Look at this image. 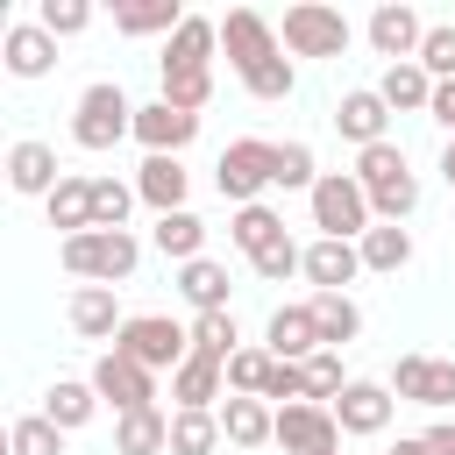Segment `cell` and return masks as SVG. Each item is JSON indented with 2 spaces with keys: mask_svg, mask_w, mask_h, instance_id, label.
I'll list each match as a JSON object with an SVG mask.
<instances>
[{
  "mask_svg": "<svg viewBox=\"0 0 455 455\" xmlns=\"http://www.w3.org/2000/svg\"><path fill=\"white\" fill-rule=\"evenodd\" d=\"M220 50H228V64L242 71V85H249L256 100H291L299 71H291V57H284V43H277V28H270L263 14L235 7V14L220 21Z\"/></svg>",
  "mask_w": 455,
  "mask_h": 455,
  "instance_id": "1",
  "label": "cell"
},
{
  "mask_svg": "<svg viewBox=\"0 0 455 455\" xmlns=\"http://www.w3.org/2000/svg\"><path fill=\"white\" fill-rule=\"evenodd\" d=\"M57 256H64V270H71L78 284H128L135 263H142V242H135L128 228H85V235H71Z\"/></svg>",
  "mask_w": 455,
  "mask_h": 455,
  "instance_id": "2",
  "label": "cell"
},
{
  "mask_svg": "<svg viewBox=\"0 0 455 455\" xmlns=\"http://www.w3.org/2000/svg\"><path fill=\"white\" fill-rule=\"evenodd\" d=\"M355 185L370 192V213H377V220H391V228L419 206V178H412V164H405V149H398V142L363 149V156H355Z\"/></svg>",
  "mask_w": 455,
  "mask_h": 455,
  "instance_id": "3",
  "label": "cell"
},
{
  "mask_svg": "<svg viewBox=\"0 0 455 455\" xmlns=\"http://www.w3.org/2000/svg\"><path fill=\"white\" fill-rule=\"evenodd\" d=\"M128 135H135V100H128L114 78L85 85L78 107H71V142L100 156V149H114V142H128Z\"/></svg>",
  "mask_w": 455,
  "mask_h": 455,
  "instance_id": "4",
  "label": "cell"
},
{
  "mask_svg": "<svg viewBox=\"0 0 455 455\" xmlns=\"http://www.w3.org/2000/svg\"><path fill=\"white\" fill-rule=\"evenodd\" d=\"M306 199H313V228H320L327 242H363V235L377 228L370 192L355 185V171H320V185H313Z\"/></svg>",
  "mask_w": 455,
  "mask_h": 455,
  "instance_id": "5",
  "label": "cell"
},
{
  "mask_svg": "<svg viewBox=\"0 0 455 455\" xmlns=\"http://www.w3.org/2000/svg\"><path fill=\"white\" fill-rule=\"evenodd\" d=\"M213 185L228 206H263V185H277V142H256V135L228 142L213 164Z\"/></svg>",
  "mask_w": 455,
  "mask_h": 455,
  "instance_id": "6",
  "label": "cell"
},
{
  "mask_svg": "<svg viewBox=\"0 0 455 455\" xmlns=\"http://www.w3.org/2000/svg\"><path fill=\"white\" fill-rule=\"evenodd\" d=\"M114 348H121L128 363H142V370H178V363L192 355V327H178L171 313H135V320L114 334Z\"/></svg>",
  "mask_w": 455,
  "mask_h": 455,
  "instance_id": "7",
  "label": "cell"
},
{
  "mask_svg": "<svg viewBox=\"0 0 455 455\" xmlns=\"http://www.w3.org/2000/svg\"><path fill=\"white\" fill-rule=\"evenodd\" d=\"M277 43H284L291 57H341V50H348V14H341V7H320V0L284 7Z\"/></svg>",
  "mask_w": 455,
  "mask_h": 455,
  "instance_id": "8",
  "label": "cell"
},
{
  "mask_svg": "<svg viewBox=\"0 0 455 455\" xmlns=\"http://www.w3.org/2000/svg\"><path fill=\"white\" fill-rule=\"evenodd\" d=\"M92 391H100V405H114V419H128V412H149L156 405V370H142L121 348H107L92 363Z\"/></svg>",
  "mask_w": 455,
  "mask_h": 455,
  "instance_id": "9",
  "label": "cell"
},
{
  "mask_svg": "<svg viewBox=\"0 0 455 455\" xmlns=\"http://www.w3.org/2000/svg\"><path fill=\"white\" fill-rule=\"evenodd\" d=\"M391 398L398 405H427V412L455 405V363L448 355H398L391 363Z\"/></svg>",
  "mask_w": 455,
  "mask_h": 455,
  "instance_id": "10",
  "label": "cell"
},
{
  "mask_svg": "<svg viewBox=\"0 0 455 455\" xmlns=\"http://www.w3.org/2000/svg\"><path fill=\"white\" fill-rule=\"evenodd\" d=\"M277 448L284 455H327V448H341V419L327 412V405H277Z\"/></svg>",
  "mask_w": 455,
  "mask_h": 455,
  "instance_id": "11",
  "label": "cell"
},
{
  "mask_svg": "<svg viewBox=\"0 0 455 455\" xmlns=\"http://www.w3.org/2000/svg\"><path fill=\"white\" fill-rule=\"evenodd\" d=\"M171 412H220V398H228V363H213V355H185L178 370H171Z\"/></svg>",
  "mask_w": 455,
  "mask_h": 455,
  "instance_id": "12",
  "label": "cell"
},
{
  "mask_svg": "<svg viewBox=\"0 0 455 455\" xmlns=\"http://www.w3.org/2000/svg\"><path fill=\"white\" fill-rule=\"evenodd\" d=\"M370 43H377V57H391V64H419L427 21H419L405 0H384V7L370 14Z\"/></svg>",
  "mask_w": 455,
  "mask_h": 455,
  "instance_id": "13",
  "label": "cell"
},
{
  "mask_svg": "<svg viewBox=\"0 0 455 455\" xmlns=\"http://www.w3.org/2000/svg\"><path fill=\"white\" fill-rule=\"evenodd\" d=\"M192 135H199V114H185V107H171V100L135 107V142H142L149 156H178Z\"/></svg>",
  "mask_w": 455,
  "mask_h": 455,
  "instance_id": "14",
  "label": "cell"
},
{
  "mask_svg": "<svg viewBox=\"0 0 455 455\" xmlns=\"http://www.w3.org/2000/svg\"><path fill=\"white\" fill-rule=\"evenodd\" d=\"M263 348L277 355V363H313L327 341H320V320H313V306H277L270 313V327H263Z\"/></svg>",
  "mask_w": 455,
  "mask_h": 455,
  "instance_id": "15",
  "label": "cell"
},
{
  "mask_svg": "<svg viewBox=\"0 0 455 455\" xmlns=\"http://www.w3.org/2000/svg\"><path fill=\"white\" fill-rule=\"evenodd\" d=\"M334 128L355 142V149H377V142H391L384 128H391V107H384V92L377 85H355V92H341V107H334Z\"/></svg>",
  "mask_w": 455,
  "mask_h": 455,
  "instance_id": "16",
  "label": "cell"
},
{
  "mask_svg": "<svg viewBox=\"0 0 455 455\" xmlns=\"http://www.w3.org/2000/svg\"><path fill=\"white\" fill-rule=\"evenodd\" d=\"M7 185H14L21 199H50V192L64 185V171H57V149H50V142H36V135H21V142L7 149Z\"/></svg>",
  "mask_w": 455,
  "mask_h": 455,
  "instance_id": "17",
  "label": "cell"
},
{
  "mask_svg": "<svg viewBox=\"0 0 455 455\" xmlns=\"http://www.w3.org/2000/svg\"><path fill=\"white\" fill-rule=\"evenodd\" d=\"M391 405H398V398H391V384L355 377V384H348V391H341L327 412L341 419V434H384V427H391Z\"/></svg>",
  "mask_w": 455,
  "mask_h": 455,
  "instance_id": "18",
  "label": "cell"
},
{
  "mask_svg": "<svg viewBox=\"0 0 455 455\" xmlns=\"http://www.w3.org/2000/svg\"><path fill=\"white\" fill-rule=\"evenodd\" d=\"M0 64H7L14 78H43V71L57 64V36H50L43 21H14V28L0 36Z\"/></svg>",
  "mask_w": 455,
  "mask_h": 455,
  "instance_id": "19",
  "label": "cell"
},
{
  "mask_svg": "<svg viewBox=\"0 0 455 455\" xmlns=\"http://www.w3.org/2000/svg\"><path fill=\"white\" fill-rule=\"evenodd\" d=\"M64 313H71V334H85V341H107V334H121V327H128V320H121L114 284H78Z\"/></svg>",
  "mask_w": 455,
  "mask_h": 455,
  "instance_id": "20",
  "label": "cell"
},
{
  "mask_svg": "<svg viewBox=\"0 0 455 455\" xmlns=\"http://www.w3.org/2000/svg\"><path fill=\"white\" fill-rule=\"evenodd\" d=\"M220 434L235 441V448H263V441H277V405L270 398H220Z\"/></svg>",
  "mask_w": 455,
  "mask_h": 455,
  "instance_id": "21",
  "label": "cell"
},
{
  "mask_svg": "<svg viewBox=\"0 0 455 455\" xmlns=\"http://www.w3.org/2000/svg\"><path fill=\"white\" fill-rule=\"evenodd\" d=\"M135 192H142V206H156V213H185L192 178H185V164H178V156H142Z\"/></svg>",
  "mask_w": 455,
  "mask_h": 455,
  "instance_id": "22",
  "label": "cell"
},
{
  "mask_svg": "<svg viewBox=\"0 0 455 455\" xmlns=\"http://www.w3.org/2000/svg\"><path fill=\"white\" fill-rule=\"evenodd\" d=\"M306 277H313V291H348L355 277H363V249L355 242H313L306 249Z\"/></svg>",
  "mask_w": 455,
  "mask_h": 455,
  "instance_id": "23",
  "label": "cell"
},
{
  "mask_svg": "<svg viewBox=\"0 0 455 455\" xmlns=\"http://www.w3.org/2000/svg\"><path fill=\"white\" fill-rule=\"evenodd\" d=\"M114 455H171V412L149 405V412L114 419Z\"/></svg>",
  "mask_w": 455,
  "mask_h": 455,
  "instance_id": "24",
  "label": "cell"
},
{
  "mask_svg": "<svg viewBox=\"0 0 455 455\" xmlns=\"http://www.w3.org/2000/svg\"><path fill=\"white\" fill-rule=\"evenodd\" d=\"M178 21H185V7L178 0H114V28L121 36H178Z\"/></svg>",
  "mask_w": 455,
  "mask_h": 455,
  "instance_id": "25",
  "label": "cell"
},
{
  "mask_svg": "<svg viewBox=\"0 0 455 455\" xmlns=\"http://www.w3.org/2000/svg\"><path fill=\"white\" fill-rule=\"evenodd\" d=\"M377 92H384L391 114H427V107H434V78H427V64H384Z\"/></svg>",
  "mask_w": 455,
  "mask_h": 455,
  "instance_id": "26",
  "label": "cell"
},
{
  "mask_svg": "<svg viewBox=\"0 0 455 455\" xmlns=\"http://www.w3.org/2000/svg\"><path fill=\"white\" fill-rule=\"evenodd\" d=\"M149 242H156L171 263H199V256H206V220H199L192 206H185V213H156Z\"/></svg>",
  "mask_w": 455,
  "mask_h": 455,
  "instance_id": "27",
  "label": "cell"
},
{
  "mask_svg": "<svg viewBox=\"0 0 455 455\" xmlns=\"http://www.w3.org/2000/svg\"><path fill=\"white\" fill-rule=\"evenodd\" d=\"M92 412H100V391H92V377H85V384H78V377H57V384L43 391V419H57L64 434H78Z\"/></svg>",
  "mask_w": 455,
  "mask_h": 455,
  "instance_id": "28",
  "label": "cell"
},
{
  "mask_svg": "<svg viewBox=\"0 0 455 455\" xmlns=\"http://www.w3.org/2000/svg\"><path fill=\"white\" fill-rule=\"evenodd\" d=\"M213 43H220V21H206V14H185V21H178V36L164 43V57H156V64H178V71H192V64H213Z\"/></svg>",
  "mask_w": 455,
  "mask_h": 455,
  "instance_id": "29",
  "label": "cell"
},
{
  "mask_svg": "<svg viewBox=\"0 0 455 455\" xmlns=\"http://www.w3.org/2000/svg\"><path fill=\"white\" fill-rule=\"evenodd\" d=\"M43 206H50V228H64V242H71V235H85V228H92V178L64 171V185H57Z\"/></svg>",
  "mask_w": 455,
  "mask_h": 455,
  "instance_id": "30",
  "label": "cell"
},
{
  "mask_svg": "<svg viewBox=\"0 0 455 455\" xmlns=\"http://www.w3.org/2000/svg\"><path fill=\"white\" fill-rule=\"evenodd\" d=\"M178 291L192 299V313H228V263H213V256L178 263Z\"/></svg>",
  "mask_w": 455,
  "mask_h": 455,
  "instance_id": "31",
  "label": "cell"
},
{
  "mask_svg": "<svg viewBox=\"0 0 455 455\" xmlns=\"http://www.w3.org/2000/svg\"><path fill=\"white\" fill-rule=\"evenodd\" d=\"M306 306H313V320H320V341H327V348H348V341L363 334V306H355L348 291H313Z\"/></svg>",
  "mask_w": 455,
  "mask_h": 455,
  "instance_id": "32",
  "label": "cell"
},
{
  "mask_svg": "<svg viewBox=\"0 0 455 455\" xmlns=\"http://www.w3.org/2000/svg\"><path fill=\"white\" fill-rule=\"evenodd\" d=\"M228 242H235V249L256 263L270 242H284V220H277L270 206H235V220H228Z\"/></svg>",
  "mask_w": 455,
  "mask_h": 455,
  "instance_id": "33",
  "label": "cell"
},
{
  "mask_svg": "<svg viewBox=\"0 0 455 455\" xmlns=\"http://www.w3.org/2000/svg\"><path fill=\"white\" fill-rule=\"evenodd\" d=\"M355 249H363V270H384V277L412 263V235H405V228H391V220H377Z\"/></svg>",
  "mask_w": 455,
  "mask_h": 455,
  "instance_id": "34",
  "label": "cell"
},
{
  "mask_svg": "<svg viewBox=\"0 0 455 455\" xmlns=\"http://www.w3.org/2000/svg\"><path fill=\"white\" fill-rule=\"evenodd\" d=\"M220 441V412H171V455H213Z\"/></svg>",
  "mask_w": 455,
  "mask_h": 455,
  "instance_id": "35",
  "label": "cell"
},
{
  "mask_svg": "<svg viewBox=\"0 0 455 455\" xmlns=\"http://www.w3.org/2000/svg\"><path fill=\"white\" fill-rule=\"evenodd\" d=\"M156 71H164V100H171V107L199 114V107L213 100V64H192V71H178V64H156Z\"/></svg>",
  "mask_w": 455,
  "mask_h": 455,
  "instance_id": "36",
  "label": "cell"
},
{
  "mask_svg": "<svg viewBox=\"0 0 455 455\" xmlns=\"http://www.w3.org/2000/svg\"><path fill=\"white\" fill-rule=\"evenodd\" d=\"M270 370H277L270 348H235V355H228V391H235V398H263Z\"/></svg>",
  "mask_w": 455,
  "mask_h": 455,
  "instance_id": "37",
  "label": "cell"
},
{
  "mask_svg": "<svg viewBox=\"0 0 455 455\" xmlns=\"http://www.w3.org/2000/svg\"><path fill=\"white\" fill-rule=\"evenodd\" d=\"M242 348V334H235V313H199L192 320V355H213V363H228Z\"/></svg>",
  "mask_w": 455,
  "mask_h": 455,
  "instance_id": "38",
  "label": "cell"
},
{
  "mask_svg": "<svg viewBox=\"0 0 455 455\" xmlns=\"http://www.w3.org/2000/svg\"><path fill=\"white\" fill-rule=\"evenodd\" d=\"M7 448H14V455H64V427L43 419V412H21L14 434H7Z\"/></svg>",
  "mask_w": 455,
  "mask_h": 455,
  "instance_id": "39",
  "label": "cell"
},
{
  "mask_svg": "<svg viewBox=\"0 0 455 455\" xmlns=\"http://www.w3.org/2000/svg\"><path fill=\"white\" fill-rule=\"evenodd\" d=\"M142 192L135 185H121V178H92V228H128V206H135Z\"/></svg>",
  "mask_w": 455,
  "mask_h": 455,
  "instance_id": "40",
  "label": "cell"
},
{
  "mask_svg": "<svg viewBox=\"0 0 455 455\" xmlns=\"http://www.w3.org/2000/svg\"><path fill=\"white\" fill-rule=\"evenodd\" d=\"M277 185L284 192H313L320 185V164H313L306 142H277Z\"/></svg>",
  "mask_w": 455,
  "mask_h": 455,
  "instance_id": "41",
  "label": "cell"
},
{
  "mask_svg": "<svg viewBox=\"0 0 455 455\" xmlns=\"http://www.w3.org/2000/svg\"><path fill=\"white\" fill-rule=\"evenodd\" d=\"M419 64H427V78H434V85H448V78H455V21H434V28H427Z\"/></svg>",
  "mask_w": 455,
  "mask_h": 455,
  "instance_id": "42",
  "label": "cell"
},
{
  "mask_svg": "<svg viewBox=\"0 0 455 455\" xmlns=\"http://www.w3.org/2000/svg\"><path fill=\"white\" fill-rule=\"evenodd\" d=\"M306 377H313V405H334L355 377H341V348H320L313 363H306Z\"/></svg>",
  "mask_w": 455,
  "mask_h": 455,
  "instance_id": "43",
  "label": "cell"
},
{
  "mask_svg": "<svg viewBox=\"0 0 455 455\" xmlns=\"http://www.w3.org/2000/svg\"><path fill=\"white\" fill-rule=\"evenodd\" d=\"M36 21H43V28H50L57 43H64V36L92 28V7H85V0H43V7H36Z\"/></svg>",
  "mask_w": 455,
  "mask_h": 455,
  "instance_id": "44",
  "label": "cell"
},
{
  "mask_svg": "<svg viewBox=\"0 0 455 455\" xmlns=\"http://www.w3.org/2000/svg\"><path fill=\"white\" fill-rule=\"evenodd\" d=\"M291 270H306V249H299L291 235H284V242H270V249L256 256V277H270V284H277V277H291Z\"/></svg>",
  "mask_w": 455,
  "mask_h": 455,
  "instance_id": "45",
  "label": "cell"
},
{
  "mask_svg": "<svg viewBox=\"0 0 455 455\" xmlns=\"http://www.w3.org/2000/svg\"><path fill=\"white\" fill-rule=\"evenodd\" d=\"M427 114H434V121L448 128V142H455V78H448V85H434V107H427Z\"/></svg>",
  "mask_w": 455,
  "mask_h": 455,
  "instance_id": "46",
  "label": "cell"
},
{
  "mask_svg": "<svg viewBox=\"0 0 455 455\" xmlns=\"http://www.w3.org/2000/svg\"><path fill=\"white\" fill-rule=\"evenodd\" d=\"M419 441H427V455H455V419H434Z\"/></svg>",
  "mask_w": 455,
  "mask_h": 455,
  "instance_id": "47",
  "label": "cell"
},
{
  "mask_svg": "<svg viewBox=\"0 0 455 455\" xmlns=\"http://www.w3.org/2000/svg\"><path fill=\"white\" fill-rule=\"evenodd\" d=\"M441 178H448V192H455V142L441 149Z\"/></svg>",
  "mask_w": 455,
  "mask_h": 455,
  "instance_id": "48",
  "label": "cell"
},
{
  "mask_svg": "<svg viewBox=\"0 0 455 455\" xmlns=\"http://www.w3.org/2000/svg\"><path fill=\"white\" fill-rule=\"evenodd\" d=\"M391 455H427V441H398V448H391Z\"/></svg>",
  "mask_w": 455,
  "mask_h": 455,
  "instance_id": "49",
  "label": "cell"
},
{
  "mask_svg": "<svg viewBox=\"0 0 455 455\" xmlns=\"http://www.w3.org/2000/svg\"><path fill=\"white\" fill-rule=\"evenodd\" d=\"M327 455H341V448H327Z\"/></svg>",
  "mask_w": 455,
  "mask_h": 455,
  "instance_id": "50",
  "label": "cell"
}]
</instances>
